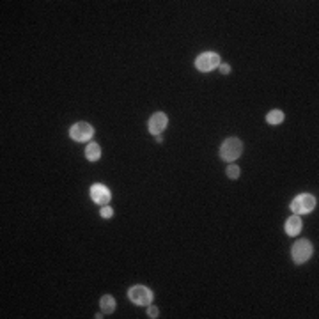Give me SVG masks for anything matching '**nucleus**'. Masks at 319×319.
Here are the masks:
<instances>
[{
  "label": "nucleus",
  "mask_w": 319,
  "mask_h": 319,
  "mask_svg": "<svg viewBox=\"0 0 319 319\" xmlns=\"http://www.w3.org/2000/svg\"><path fill=\"white\" fill-rule=\"evenodd\" d=\"M128 298L139 307H149L153 301V291L146 286H133L128 291Z\"/></svg>",
  "instance_id": "2"
},
{
  "label": "nucleus",
  "mask_w": 319,
  "mask_h": 319,
  "mask_svg": "<svg viewBox=\"0 0 319 319\" xmlns=\"http://www.w3.org/2000/svg\"><path fill=\"white\" fill-rule=\"evenodd\" d=\"M316 208V199L309 194L296 195L291 202V209L294 215H303V213H310Z\"/></svg>",
  "instance_id": "4"
},
{
  "label": "nucleus",
  "mask_w": 319,
  "mask_h": 319,
  "mask_svg": "<svg viewBox=\"0 0 319 319\" xmlns=\"http://www.w3.org/2000/svg\"><path fill=\"white\" fill-rule=\"evenodd\" d=\"M227 177H229V179H238V177H240V167L231 163V165L227 167Z\"/></svg>",
  "instance_id": "13"
},
{
  "label": "nucleus",
  "mask_w": 319,
  "mask_h": 319,
  "mask_svg": "<svg viewBox=\"0 0 319 319\" xmlns=\"http://www.w3.org/2000/svg\"><path fill=\"white\" fill-rule=\"evenodd\" d=\"M99 305H101V310L105 314H112V312L116 310V300H114L110 294H105V296H101Z\"/></svg>",
  "instance_id": "11"
},
{
  "label": "nucleus",
  "mask_w": 319,
  "mask_h": 319,
  "mask_svg": "<svg viewBox=\"0 0 319 319\" xmlns=\"http://www.w3.org/2000/svg\"><path fill=\"white\" fill-rule=\"evenodd\" d=\"M167 116L163 114V112H156V114H153L151 116V119H149V131L153 135H160L163 130H165V126H167Z\"/></svg>",
  "instance_id": "8"
},
{
  "label": "nucleus",
  "mask_w": 319,
  "mask_h": 319,
  "mask_svg": "<svg viewBox=\"0 0 319 319\" xmlns=\"http://www.w3.org/2000/svg\"><path fill=\"white\" fill-rule=\"evenodd\" d=\"M147 314H149V318H158V309L154 305H149V310H147Z\"/></svg>",
  "instance_id": "15"
},
{
  "label": "nucleus",
  "mask_w": 319,
  "mask_h": 319,
  "mask_svg": "<svg viewBox=\"0 0 319 319\" xmlns=\"http://www.w3.org/2000/svg\"><path fill=\"white\" fill-rule=\"evenodd\" d=\"M112 215H114V209H112L110 206H101V217L103 218H112Z\"/></svg>",
  "instance_id": "14"
},
{
  "label": "nucleus",
  "mask_w": 319,
  "mask_h": 319,
  "mask_svg": "<svg viewBox=\"0 0 319 319\" xmlns=\"http://www.w3.org/2000/svg\"><path fill=\"white\" fill-rule=\"evenodd\" d=\"M220 71H222L223 74H227L229 71H231V66H227V64H220Z\"/></svg>",
  "instance_id": "16"
},
{
  "label": "nucleus",
  "mask_w": 319,
  "mask_h": 319,
  "mask_svg": "<svg viewBox=\"0 0 319 319\" xmlns=\"http://www.w3.org/2000/svg\"><path fill=\"white\" fill-rule=\"evenodd\" d=\"M94 135V128L89 123H76L71 126L70 137L76 142H87L91 137Z\"/></svg>",
  "instance_id": "6"
},
{
  "label": "nucleus",
  "mask_w": 319,
  "mask_h": 319,
  "mask_svg": "<svg viewBox=\"0 0 319 319\" xmlns=\"http://www.w3.org/2000/svg\"><path fill=\"white\" fill-rule=\"evenodd\" d=\"M91 199L96 204H99V206H106V204L110 202V190L106 188L105 185L94 183L91 186Z\"/></svg>",
  "instance_id": "7"
},
{
  "label": "nucleus",
  "mask_w": 319,
  "mask_h": 319,
  "mask_svg": "<svg viewBox=\"0 0 319 319\" xmlns=\"http://www.w3.org/2000/svg\"><path fill=\"white\" fill-rule=\"evenodd\" d=\"M266 121H268L270 124H280L284 121V112L282 110H271L266 116Z\"/></svg>",
  "instance_id": "12"
},
{
  "label": "nucleus",
  "mask_w": 319,
  "mask_h": 319,
  "mask_svg": "<svg viewBox=\"0 0 319 319\" xmlns=\"http://www.w3.org/2000/svg\"><path fill=\"white\" fill-rule=\"evenodd\" d=\"M243 153V142L236 137H231V139H225L220 147V156L225 162H234L240 158V154Z\"/></svg>",
  "instance_id": "1"
},
{
  "label": "nucleus",
  "mask_w": 319,
  "mask_h": 319,
  "mask_svg": "<svg viewBox=\"0 0 319 319\" xmlns=\"http://www.w3.org/2000/svg\"><path fill=\"white\" fill-rule=\"evenodd\" d=\"M85 156H87L89 162H96V160H99V156H101V149H99V146H98L96 142H91L85 147Z\"/></svg>",
  "instance_id": "10"
},
{
  "label": "nucleus",
  "mask_w": 319,
  "mask_h": 319,
  "mask_svg": "<svg viewBox=\"0 0 319 319\" xmlns=\"http://www.w3.org/2000/svg\"><path fill=\"white\" fill-rule=\"evenodd\" d=\"M301 231V218L300 217H291L287 218L286 222V232L289 236H298Z\"/></svg>",
  "instance_id": "9"
},
{
  "label": "nucleus",
  "mask_w": 319,
  "mask_h": 319,
  "mask_svg": "<svg viewBox=\"0 0 319 319\" xmlns=\"http://www.w3.org/2000/svg\"><path fill=\"white\" fill-rule=\"evenodd\" d=\"M291 255H293V261H294L296 264L307 263V261L310 259V255H312V245H310V241H307V240L296 241L294 245H293Z\"/></svg>",
  "instance_id": "5"
},
{
  "label": "nucleus",
  "mask_w": 319,
  "mask_h": 319,
  "mask_svg": "<svg viewBox=\"0 0 319 319\" xmlns=\"http://www.w3.org/2000/svg\"><path fill=\"white\" fill-rule=\"evenodd\" d=\"M220 66V55L215 53V51H204L200 53L197 59H195V68L202 73H208V71H213L215 68Z\"/></svg>",
  "instance_id": "3"
}]
</instances>
